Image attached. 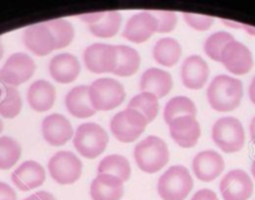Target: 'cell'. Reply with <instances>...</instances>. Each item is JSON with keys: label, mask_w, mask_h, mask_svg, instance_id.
<instances>
[{"label": "cell", "mask_w": 255, "mask_h": 200, "mask_svg": "<svg viewBox=\"0 0 255 200\" xmlns=\"http://www.w3.org/2000/svg\"><path fill=\"white\" fill-rule=\"evenodd\" d=\"M252 174H253V177H254V179H255V159H254V162H253V164H252Z\"/></svg>", "instance_id": "45"}, {"label": "cell", "mask_w": 255, "mask_h": 200, "mask_svg": "<svg viewBox=\"0 0 255 200\" xmlns=\"http://www.w3.org/2000/svg\"><path fill=\"white\" fill-rule=\"evenodd\" d=\"M73 141L80 155L95 159L105 152L109 136L99 124L84 123L78 126Z\"/></svg>", "instance_id": "4"}, {"label": "cell", "mask_w": 255, "mask_h": 200, "mask_svg": "<svg viewBox=\"0 0 255 200\" xmlns=\"http://www.w3.org/2000/svg\"><path fill=\"white\" fill-rule=\"evenodd\" d=\"M191 200H219L218 195L210 189H202L194 194Z\"/></svg>", "instance_id": "38"}, {"label": "cell", "mask_w": 255, "mask_h": 200, "mask_svg": "<svg viewBox=\"0 0 255 200\" xmlns=\"http://www.w3.org/2000/svg\"><path fill=\"white\" fill-rule=\"evenodd\" d=\"M154 33H158V20L149 11H141L128 20L123 36L129 41L140 44L148 40Z\"/></svg>", "instance_id": "14"}, {"label": "cell", "mask_w": 255, "mask_h": 200, "mask_svg": "<svg viewBox=\"0 0 255 200\" xmlns=\"http://www.w3.org/2000/svg\"><path fill=\"white\" fill-rule=\"evenodd\" d=\"M234 36L228 31H217L212 34L204 43V52L214 62L222 60V53L225 46L234 41Z\"/></svg>", "instance_id": "34"}, {"label": "cell", "mask_w": 255, "mask_h": 200, "mask_svg": "<svg viewBox=\"0 0 255 200\" xmlns=\"http://www.w3.org/2000/svg\"><path fill=\"white\" fill-rule=\"evenodd\" d=\"M209 78V67L200 55L186 58L181 67V80L188 89L199 90L207 84Z\"/></svg>", "instance_id": "18"}, {"label": "cell", "mask_w": 255, "mask_h": 200, "mask_svg": "<svg viewBox=\"0 0 255 200\" xmlns=\"http://www.w3.org/2000/svg\"><path fill=\"white\" fill-rule=\"evenodd\" d=\"M3 129H4V124H3V121L0 120V134H1V131H3Z\"/></svg>", "instance_id": "47"}, {"label": "cell", "mask_w": 255, "mask_h": 200, "mask_svg": "<svg viewBox=\"0 0 255 200\" xmlns=\"http://www.w3.org/2000/svg\"><path fill=\"white\" fill-rule=\"evenodd\" d=\"M124 194V182L110 174H98L90 185L93 200H120Z\"/></svg>", "instance_id": "21"}, {"label": "cell", "mask_w": 255, "mask_h": 200, "mask_svg": "<svg viewBox=\"0 0 255 200\" xmlns=\"http://www.w3.org/2000/svg\"><path fill=\"white\" fill-rule=\"evenodd\" d=\"M228 72L235 75H244L252 70L254 65L252 52L247 45L240 41H232L224 48L222 53V60Z\"/></svg>", "instance_id": "12"}, {"label": "cell", "mask_w": 255, "mask_h": 200, "mask_svg": "<svg viewBox=\"0 0 255 200\" xmlns=\"http://www.w3.org/2000/svg\"><path fill=\"white\" fill-rule=\"evenodd\" d=\"M84 63L88 70L95 74L114 73L117 67V50L114 45L95 43L84 52Z\"/></svg>", "instance_id": "10"}, {"label": "cell", "mask_w": 255, "mask_h": 200, "mask_svg": "<svg viewBox=\"0 0 255 200\" xmlns=\"http://www.w3.org/2000/svg\"><path fill=\"white\" fill-rule=\"evenodd\" d=\"M48 169L50 177L58 184L69 185L74 184L82 177L83 164L74 153L61 150L50 158Z\"/></svg>", "instance_id": "8"}, {"label": "cell", "mask_w": 255, "mask_h": 200, "mask_svg": "<svg viewBox=\"0 0 255 200\" xmlns=\"http://www.w3.org/2000/svg\"><path fill=\"white\" fill-rule=\"evenodd\" d=\"M128 108L140 111L148 123H151L159 113V99L151 93H139L128 104Z\"/></svg>", "instance_id": "30"}, {"label": "cell", "mask_w": 255, "mask_h": 200, "mask_svg": "<svg viewBox=\"0 0 255 200\" xmlns=\"http://www.w3.org/2000/svg\"><path fill=\"white\" fill-rule=\"evenodd\" d=\"M171 138L181 148H193L199 141L202 130L194 116H180L169 124Z\"/></svg>", "instance_id": "16"}, {"label": "cell", "mask_w": 255, "mask_h": 200, "mask_svg": "<svg viewBox=\"0 0 255 200\" xmlns=\"http://www.w3.org/2000/svg\"><path fill=\"white\" fill-rule=\"evenodd\" d=\"M148 124V120L140 111L127 108L113 116L110 130L122 143H131L144 133Z\"/></svg>", "instance_id": "7"}, {"label": "cell", "mask_w": 255, "mask_h": 200, "mask_svg": "<svg viewBox=\"0 0 255 200\" xmlns=\"http://www.w3.org/2000/svg\"><path fill=\"white\" fill-rule=\"evenodd\" d=\"M249 98L252 100V103L255 105V77L253 78L252 83H250L249 87Z\"/></svg>", "instance_id": "40"}, {"label": "cell", "mask_w": 255, "mask_h": 200, "mask_svg": "<svg viewBox=\"0 0 255 200\" xmlns=\"http://www.w3.org/2000/svg\"><path fill=\"white\" fill-rule=\"evenodd\" d=\"M183 18L189 26L198 31H204L212 28L214 24V18L208 15H199V14L184 13Z\"/></svg>", "instance_id": "36"}, {"label": "cell", "mask_w": 255, "mask_h": 200, "mask_svg": "<svg viewBox=\"0 0 255 200\" xmlns=\"http://www.w3.org/2000/svg\"><path fill=\"white\" fill-rule=\"evenodd\" d=\"M212 138L218 148L225 153H238L245 144V131L243 124L234 116L218 119L213 125Z\"/></svg>", "instance_id": "6"}, {"label": "cell", "mask_w": 255, "mask_h": 200, "mask_svg": "<svg viewBox=\"0 0 255 200\" xmlns=\"http://www.w3.org/2000/svg\"><path fill=\"white\" fill-rule=\"evenodd\" d=\"M23 108V100L16 88L8 87L3 97L0 98V115L6 119H13L19 115Z\"/></svg>", "instance_id": "33"}, {"label": "cell", "mask_w": 255, "mask_h": 200, "mask_svg": "<svg viewBox=\"0 0 255 200\" xmlns=\"http://www.w3.org/2000/svg\"><path fill=\"white\" fill-rule=\"evenodd\" d=\"M149 13L158 20V33H170L175 29L178 16L170 10H150Z\"/></svg>", "instance_id": "35"}, {"label": "cell", "mask_w": 255, "mask_h": 200, "mask_svg": "<svg viewBox=\"0 0 255 200\" xmlns=\"http://www.w3.org/2000/svg\"><path fill=\"white\" fill-rule=\"evenodd\" d=\"M120 25H122V14L119 11H103L99 20L89 24V30L98 38H112L117 35Z\"/></svg>", "instance_id": "27"}, {"label": "cell", "mask_w": 255, "mask_h": 200, "mask_svg": "<svg viewBox=\"0 0 255 200\" xmlns=\"http://www.w3.org/2000/svg\"><path fill=\"white\" fill-rule=\"evenodd\" d=\"M208 101L219 113L233 111L243 99V83L228 75H218L210 83L207 92Z\"/></svg>", "instance_id": "1"}, {"label": "cell", "mask_w": 255, "mask_h": 200, "mask_svg": "<svg viewBox=\"0 0 255 200\" xmlns=\"http://www.w3.org/2000/svg\"><path fill=\"white\" fill-rule=\"evenodd\" d=\"M153 57L158 64L173 67L181 57V46L174 38H163L154 45Z\"/></svg>", "instance_id": "26"}, {"label": "cell", "mask_w": 255, "mask_h": 200, "mask_svg": "<svg viewBox=\"0 0 255 200\" xmlns=\"http://www.w3.org/2000/svg\"><path fill=\"white\" fill-rule=\"evenodd\" d=\"M193 185L189 170L183 165H174L159 179L158 193L163 200H185Z\"/></svg>", "instance_id": "3"}, {"label": "cell", "mask_w": 255, "mask_h": 200, "mask_svg": "<svg viewBox=\"0 0 255 200\" xmlns=\"http://www.w3.org/2000/svg\"><path fill=\"white\" fill-rule=\"evenodd\" d=\"M21 157V146L10 136L0 138V169L8 170L19 162Z\"/></svg>", "instance_id": "31"}, {"label": "cell", "mask_w": 255, "mask_h": 200, "mask_svg": "<svg viewBox=\"0 0 255 200\" xmlns=\"http://www.w3.org/2000/svg\"><path fill=\"white\" fill-rule=\"evenodd\" d=\"M193 172L195 177L205 183L217 179L224 170V159L214 150H204L193 159Z\"/></svg>", "instance_id": "17"}, {"label": "cell", "mask_w": 255, "mask_h": 200, "mask_svg": "<svg viewBox=\"0 0 255 200\" xmlns=\"http://www.w3.org/2000/svg\"><path fill=\"white\" fill-rule=\"evenodd\" d=\"M0 200H16V194L13 188L3 182H0Z\"/></svg>", "instance_id": "37"}, {"label": "cell", "mask_w": 255, "mask_h": 200, "mask_svg": "<svg viewBox=\"0 0 255 200\" xmlns=\"http://www.w3.org/2000/svg\"><path fill=\"white\" fill-rule=\"evenodd\" d=\"M24 45L39 57H45L55 50V39L45 23L28 26L23 33Z\"/></svg>", "instance_id": "13"}, {"label": "cell", "mask_w": 255, "mask_h": 200, "mask_svg": "<svg viewBox=\"0 0 255 200\" xmlns=\"http://www.w3.org/2000/svg\"><path fill=\"white\" fill-rule=\"evenodd\" d=\"M3 55H4V46H3V43H1V39H0V60H1Z\"/></svg>", "instance_id": "44"}, {"label": "cell", "mask_w": 255, "mask_h": 200, "mask_svg": "<svg viewBox=\"0 0 255 200\" xmlns=\"http://www.w3.org/2000/svg\"><path fill=\"white\" fill-rule=\"evenodd\" d=\"M65 106L73 116L79 119L90 118L97 113L90 103L89 87L87 85L73 88L65 97Z\"/></svg>", "instance_id": "24"}, {"label": "cell", "mask_w": 255, "mask_h": 200, "mask_svg": "<svg viewBox=\"0 0 255 200\" xmlns=\"http://www.w3.org/2000/svg\"><path fill=\"white\" fill-rule=\"evenodd\" d=\"M8 87H9V85L6 84V83L4 82L3 79H1V77H0V98L3 97V94L6 92Z\"/></svg>", "instance_id": "42"}, {"label": "cell", "mask_w": 255, "mask_h": 200, "mask_svg": "<svg viewBox=\"0 0 255 200\" xmlns=\"http://www.w3.org/2000/svg\"><path fill=\"white\" fill-rule=\"evenodd\" d=\"M89 99L97 111L113 110L124 101V87L112 78H102L89 87Z\"/></svg>", "instance_id": "5"}, {"label": "cell", "mask_w": 255, "mask_h": 200, "mask_svg": "<svg viewBox=\"0 0 255 200\" xmlns=\"http://www.w3.org/2000/svg\"><path fill=\"white\" fill-rule=\"evenodd\" d=\"M134 158L139 169L148 174H154L168 164L170 154L163 139L150 135L136 144Z\"/></svg>", "instance_id": "2"}, {"label": "cell", "mask_w": 255, "mask_h": 200, "mask_svg": "<svg viewBox=\"0 0 255 200\" xmlns=\"http://www.w3.org/2000/svg\"><path fill=\"white\" fill-rule=\"evenodd\" d=\"M219 188L224 200H248L254 190L252 178L240 169L230 170L225 174Z\"/></svg>", "instance_id": "11"}, {"label": "cell", "mask_w": 255, "mask_h": 200, "mask_svg": "<svg viewBox=\"0 0 255 200\" xmlns=\"http://www.w3.org/2000/svg\"><path fill=\"white\" fill-rule=\"evenodd\" d=\"M117 67L114 74L118 77H131L140 67V55L135 49L128 45H117Z\"/></svg>", "instance_id": "25"}, {"label": "cell", "mask_w": 255, "mask_h": 200, "mask_svg": "<svg viewBox=\"0 0 255 200\" xmlns=\"http://www.w3.org/2000/svg\"><path fill=\"white\" fill-rule=\"evenodd\" d=\"M23 200H38V199H36V198L34 197V195H30V197L25 198V199H23Z\"/></svg>", "instance_id": "46"}, {"label": "cell", "mask_w": 255, "mask_h": 200, "mask_svg": "<svg viewBox=\"0 0 255 200\" xmlns=\"http://www.w3.org/2000/svg\"><path fill=\"white\" fill-rule=\"evenodd\" d=\"M197 106L194 101L186 97L171 98L164 108V120L170 124L180 116H197Z\"/></svg>", "instance_id": "29"}, {"label": "cell", "mask_w": 255, "mask_h": 200, "mask_svg": "<svg viewBox=\"0 0 255 200\" xmlns=\"http://www.w3.org/2000/svg\"><path fill=\"white\" fill-rule=\"evenodd\" d=\"M250 138H252V141L255 144V116L250 121Z\"/></svg>", "instance_id": "41"}, {"label": "cell", "mask_w": 255, "mask_h": 200, "mask_svg": "<svg viewBox=\"0 0 255 200\" xmlns=\"http://www.w3.org/2000/svg\"><path fill=\"white\" fill-rule=\"evenodd\" d=\"M44 139L53 146H61L73 138V126L70 121L61 114H50L44 118L41 124Z\"/></svg>", "instance_id": "15"}, {"label": "cell", "mask_w": 255, "mask_h": 200, "mask_svg": "<svg viewBox=\"0 0 255 200\" xmlns=\"http://www.w3.org/2000/svg\"><path fill=\"white\" fill-rule=\"evenodd\" d=\"M240 28L245 29V30H247L249 34H252V35H255V28H254V26H249V25H244V24H240Z\"/></svg>", "instance_id": "43"}, {"label": "cell", "mask_w": 255, "mask_h": 200, "mask_svg": "<svg viewBox=\"0 0 255 200\" xmlns=\"http://www.w3.org/2000/svg\"><path fill=\"white\" fill-rule=\"evenodd\" d=\"M36 69L35 62L25 53H15L10 55L4 67L0 69V77L9 87L16 88L28 82Z\"/></svg>", "instance_id": "9"}, {"label": "cell", "mask_w": 255, "mask_h": 200, "mask_svg": "<svg viewBox=\"0 0 255 200\" xmlns=\"http://www.w3.org/2000/svg\"><path fill=\"white\" fill-rule=\"evenodd\" d=\"M26 99L33 110L44 113L53 108L56 99V92L53 84L46 80H36L28 89Z\"/></svg>", "instance_id": "22"}, {"label": "cell", "mask_w": 255, "mask_h": 200, "mask_svg": "<svg viewBox=\"0 0 255 200\" xmlns=\"http://www.w3.org/2000/svg\"><path fill=\"white\" fill-rule=\"evenodd\" d=\"M33 195L38 200H56L55 197H54V195L49 192H38Z\"/></svg>", "instance_id": "39"}, {"label": "cell", "mask_w": 255, "mask_h": 200, "mask_svg": "<svg viewBox=\"0 0 255 200\" xmlns=\"http://www.w3.org/2000/svg\"><path fill=\"white\" fill-rule=\"evenodd\" d=\"M44 23L50 29L51 34L55 39V49H64L70 45L75 34L70 21L65 20V19H53V20L44 21Z\"/></svg>", "instance_id": "32"}, {"label": "cell", "mask_w": 255, "mask_h": 200, "mask_svg": "<svg viewBox=\"0 0 255 200\" xmlns=\"http://www.w3.org/2000/svg\"><path fill=\"white\" fill-rule=\"evenodd\" d=\"M98 173L99 174L114 175V177L119 178L123 182H128L130 179L131 174L130 163L123 155H108L100 162L99 167H98Z\"/></svg>", "instance_id": "28"}, {"label": "cell", "mask_w": 255, "mask_h": 200, "mask_svg": "<svg viewBox=\"0 0 255 200\" xmlns=\"http://www.w3.org/2000/svg\"><path fill=\"white\" fill-rule=\"evenodd\" d=\"M11 182L21 192H29L44 184L45 170L38 162L28 160L14 170Z\"/></svg>", "instance_id": "19"}, {"label": "cell", "mask_w": 255, "mask_h": 200, "mask_svg": "<svg viewBox=\"0 0 255 200\" xmlns=\"http://www.w3.org/2000/svg\"><path fill=\"white\" fill-rule=\"evenodd\" d=\"M49 72L55 82L60 84H69L79 77L80 63L75 55L61 53L50 60Z\"/></svg>", "instance_id": "20"}, {"label": "cell", "mask_w": 255, "mask_h": 200, "mask_svg": "<svg viewBox=\"0 0 255 200\" xmlns=\"http://www.w3.org/2000/svg\"><path fill=\"white\" fill-rule=\"evenodd\" d=\"M173 88V78L165 70L150 68L145 70L140 78V90L151 93L158 99L166 97Z\"/></svg>", "instance_id": "23"}]
</instances>
